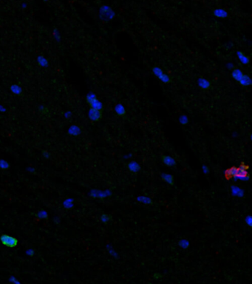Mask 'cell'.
Masks as SVG:
<instances>
[{
    "label": "cell",
    "mask_w": 252,
    "mask_h": 284,
    "mask_svg": "<svg viewBox=\"0 0 252 284\" xmlns=\"http://www.w3.org/2000/svg\"><path fill=\"white\" fill-rule=\"evenodd\" d=\"M99 18L101 20L108 22L112 20L115 16V12L108 5H102L99 9Z\"/></svg>",
    "instance_id": "1"
},
{
    "label": "cell",
    "mask_w": 252,
    "mask_h": 284,
    "mask_svg": "<svg viewBox=\"0 0 252 284\" xmlns=\"http://www.w3.org/2000/svg\"><path fill=\"white\" fill-rule=\"evenodd\" d=\"M0 242L1 243V244L8 248L16 247L18 243H19V240H18L17 238L6 234L1 235L0 236Z\"/></svg>",
    "instance_id": "2"
},
{
    "label": "cell",
    "mask_w": 252,
    "mask_h": 284,
    "mask_svg": "<svg viewBox=\"0 0 252 284\" xmlns=\"http://www.w3.org/2000/svg\"><path fill=\"white\" fill-rule=\"evenodd\" d=\"M90 196L94 198H106L109 197L112 195V191L110 190H96V189H93L89 192Z\"/></svg>",
    "instance_id": "3"
},
{
    "label": "cell",
    "mask_w": 252,
    "mask_h": 284,
    "mask_svg": "<svg viewBox=\"0 0 252 284\" xmlns=\"http://www.w3.org/2000/svg\"><path fill=\"white\" fill-rule=\"evenodd\" d=\"M88 117L92 121H98L101 118V112L90 108L88 112Z\"/></svg>",
    "instance_id": "4"
},
{
    "label": "cell",
    "mask_w": 252,
    "mask_h": 284,
    "mask_svg": "<svg viewBox=\"0 0 252 284\" xmlns=\"http://www.w3.org/2000/svg\"><path fill=\"white\" fill-rule=\"evenodd\" d=\"M231 192H232V195L235 196V197L243 198L245 195V191H244V190H243L242 188L235 185H232V187H231Z\"/></svg>",
    "instance_id": "5"
},
{
    "label": "cell",
    "mask_w": 252,
    "mask_h": 284,
    "mask_svg": "<svg viewBox=\"0 0 252 284\" xmlns=\"http://www.w3.org/2000/svg\"><path fill=\"white\" fill-rule=\"evenodd\" d=\"M67 133L70 135V136H78L81 133V130L78 125L72 124V125H71L70 127L68 128Z\"/></svg>",
    "instance_id": "6"
},
{
    "label": "cell",
    "mask_w": 252,
    "mask_h": 284,
    "mask_svg": "<svg viewBox=\"0 0 252 284\" xmlns=\"http://www.w3.org/2000/svg\"><path fill=\"white\" fill-rule=\"evenodd\" d=\"M128 169L130 172H133V173H136V172H139L140 169V166L137 161H132L128 163Z\"/></svg>",
    "instance_id": "7"
},
{
    "label": "cell",
    "mask_w": 252,
    "mask_h": 284,
    "mask_svg": "<svg viewBox=\"0 0 252 284\" xmlns=\"http://www.w3.org/2000/svg\"><path fill=\"white\" fill-rule=\"evenodd\" d=\"M162 161L164 164L168 166H174L176 165V161L173 158L172 156L169 155H164L162 157Z\"/></svg>",
    "instance_id": "8"
},
{
    "label": "cell",
    "mask_w": 252,
    "mask_h": 284,
    "mask_svg": "<svg viewBox=\"0 0 252 284\" xmlns=\"http://www.w3.org/2000/svg\"><path fill=\"white\" fill-rule=\"evenodd\" d=\"M198 84L203 90H207L211 87V83L209 81L204 78H200L198 80Z\"/></svg>",
    "instance_id": "9"
},
{
    "label": "cell",
    "mask_w": 252,
    "mask_h": 284,
    "mask_svg": "<svg viewBox=\"0 0 252 284\" xmlns=\"http://www.w3.org/2000/svg\"><path fill=\"white\" fill-rule=\"evenodd\" d=\"M214 15L217 18H220V19H226V18L228 17L229 14H228V12L226 10H225L224 9L222 8H217L215 9L214 10Z\"/></svg>",
    "instance_id": "10"
},
{
    "label": "cell",
    "mask_w": 252,
    "mask_h": 284,
    "mask_svg": "<svg viewBox=\"0 0 252 284\" xmlns=\"http://www.w3.org/2000/svg\"><path fill=\"white\" fill-rule=\"evenodd\" d=\"M10 91H11V93H13V94H15L16 96L21 95L22 93V92H23L22 87H21L20 85L16 84H12V85L10 87Z\"/></svg>",
    "instance_id": "11"
},
{
    "label": "cell",
    "mask_w": 252,
    "mask_h": 284,
    "mask_svg": "<svg viewBox=\"0 0 252 284\" xmlns=\"http://www.w3.org/2000/svg\"><path fill=\"white\" fill-rule=\"evenodd\" d=\"M237 56H238L240 62L243 65H248L250 62L249 58L245 56V54H243V53H242L241 51L237 52Z\"/></svg>",
    "instance_id": "12"
},
{
    "label": "cell",
    "mask_w": 252,
    "mask_h": 284,
    "mask_svg": "<svg viewBox=\"0 0 252 284\" xmlns=\"http://www.w3.org/2000/svg\"><path fill=\"white\" fill-rule=\"evenodd\" d=\"M161 178L169 185H173L174 184V177L171 174L162 173L161 174Z\"/></svg>",
    "instance_id": "13"
},
{
    "label": "cell",
    "mask_w": 252,
    "mask_h": 284,
    "mask_svg": "<svg viewBox=\"0 0 252 284\" xmlns=\"http://www.w3.org/2000/svg\"><path fill=\"white\" fill-rule=\"evenodd\" d=\"M37 63L41 68H47L49 66V62L44 56H38L36 59Z\"/></svg>",
    "instance_id": "14"
},
{
    "label": "cell",
    "mask_w": 252,
    "mask_h": 284,
    "mask_svg": "<svg viewBox=\"0 0 252 284\" xmlns=\"http://www.w3.org/2000/svg\"><path fill=\"white\" fill-rule=\"evenodd\" d=\"M137 200L140 203H143V204L146 205H150L152 203V200L148 196H145V195H138L137 197Z\"/></svg>",
    "instance_id": "15"
},
{
    "label": "cell",
    "mask_w": 252,
    "mask_h": 284,
    "mask_svg": "<svg viewBox=\"0 0 252 284\" xmlns=\"http://www.w3.org/2000/svg\"><path fill=\"white\" fill-rule=\"evenodd\" d=\"M232 77H233L234 79H235L238 81H240L241 79H242L243 77L244 74L240 69H235L233 70V71H232Z\"/></svg>",
    "instance_id": "16"
},
{
    "label": "cell",
    "mask_w": 252,
    "mask_h": 284,
    "mask_svg": "<svg viewBox=\"0 0 252 284\" xmlns=\"http://www.w3.org/2000/svg\"><path fill=\"white\" fill-rule=\"evenodd\" d=\"M90 105L92 109L96 110L101 111L103 109V103H102L101 102H100L98 99H96L95 101H93L92 103H90Z\"/></svg>",
    "instance_id": "17"
},
{
    "label": "cell",
    "mask_w": 252,
    "mask_h": 284,
    "mask_svg": "<svg viewBox=\"0 0 252 284\" xmlns=\"http://www.w3.org/2000/svg\"><path fill=\"white\" fill-rule=\"evenodd\" d=\"M106 250H107L108 253H109L111 256L113 257V258H115V259H118V258H119V255H118V252L115 251V249L112 247V245L109 244V243L106 244Z\"/></svg>",
    "instance_id": "18"
},
{
    "label": "cell",
    "mask_w": 252,
    "mask_h": 284,
    "mask_svg": "<svg viewBox=\"0 0 252 284\" xmlns=\"http://www.w3.org/2000/svg\"><path fill=\"white\" fill-rule=\"evenodd\" d=\"M115 112L116 113L117 115L122 116L126 114V109L124 105L121 104H118L115 106Z\"/></svg>",
    "instance_id": "19"
},
{
    "label": "cell",
    "mask_w": 252,
    "mask_h": 284,
    "mask_svg": "<svg viewBox=\"0 0 252 284\" xmlns=\"http://www.w3.org/2000/svg\"><path fill=\"white\" fill-rule=\"evenodd\" d=\"M239 82L241 85L244 86V87H248V86L251 85L252 84L251 78L247 75H244L243 77L242 78V79H241Z\"/></svg>",
    "instance_id": "20"
},
{
    "label": "cell",
    "mask_w": 252,
    "mask_h": 284,
    "mask_svg": "<svg viewBox=\"0 0 252 284\" xmlns=\"http://www.w3.org/2000/svg\"><path fill=\"white\" fill-rule=\"evenodd\" d=\"M178 245L182 249H186L190 246V242L186 239H181L178 241Z\"/></svg>",
    "instance_id": "21"
},
{
    "label": "cell",
    "mask_w": 252,
    "mask_h": 284,
    "mask_svg": "<svg viewBox=\"0 0 252 284\" xmlns=\"http://www.w3.org/2000/svg\"><path fill=\"white\" fill-rule=\"evenodd\" d=\"M73 198H67L65 200H64L63 202V206L65 209H71V208L73 207L74 203H73Z\"/></svg>",
    "instance_id": "22"
},
{
    "label": "cell",
    "mask_w": 252,
    "mask_h": 284,
    "mask_svg": "<svg viewBox=\"0 0 252 284\" xmlns=\"http://www.w3.org/2000/svg\"><path fill=\"white\" fill-rule=\"evenodd\" d=\"M152 72H153L154 75L158 77L159 79L162 76L163 74L164 73V71L162 70V69H161V68H159V67H154V68H152Z\"/></svg>",
    "instance_id": "23"
},
{
    "label": "cell",
    "mask_w": 252,
    "mask_h": 284,
    "mask_svg": "<svg viewBox=\"0 0 252 284\" xmlns=\"http://www.w3.org/2000/svg\"><path fill=\"white\" fill-rule=\"evenodd\" d=\"M96 99H97V96H96V95L94 93H93V92H90L89 93H87V96H86V100H87V102L89 105H90V103H92L93 101L96 100Z\"/></svg>",
    "instance_id": "24"
},
{
    "label": "cell",
    "mask_w": 252,
    "mask_h": 284,
    "mask_svg": "<svg viewBox=\"0 0 252 284\" xmlns=\"http://www.w3.org/2000/svg\"><path fill=\"white\" fill-rule=\"evenodd\" d=\"M179 122L180 123L183 125H186L189 123V118H188L187 115H181L178 118Z\"/></svg>",
    "instance_id": "25"
},
{
    "label": "cell",
    "mask_w": 252,
    "mask_h": 284,
    "mask_svg": "<svg viewBox=\"0 0 252 284\" xmlns=\"http://www.w3.org/2000/svg\"><path fill=\"white\" fill-rule=\"evenodd\" d=\"M36 217L40 219H46L48 217V214L45 210H40L39 212H37Z\"/></svg>",
    "instance_id": "26"
},
{
    "label": "cell",
    "mask_w": 252,
    "mask_h": 284,
    "mask_svg": "<svg viewBox=\"0 0 252 284\" xmlns=\"http://www.w3.org/2000/svg\"><path fill=\"white\" fill-rule=\"evenodd\" d=\"M100 220L104 224H106V223H108L111 220V216L109 215H108V214H102V215H101Z\"/></svg>",
    "instance_id": "27"
},
{
    "label": "cell",
    "mask_w": 252,
    "mask_h": 284,
    "mask_svg": "<svg viewBox=\"0 0 252 284\" xmlns=\"http://www.w3.org/2000/svg\"><path fill=\"white\" fill-rule=\"evenodd\" d=\"M53 38H55V40H56L58 42H59V41H61V34L57 28H54V29H53Z\"/></svg>",
    "instance_id": "28"
},
{
    "label": "cell",
    "mask_w": 252,
    "mask_h": 284,
    "mask_svg": "<svg viewBox=\"0 0 252 284\" xmlns=\"http://www.w3.org/2000/svg\"><path fill=\"white\" fill-rule=\"evenodd\" d=\"M10 167V163L4 159H0V169H7Z\"/></svg>",
    "instance_id": "29"
},
{
    "label": "cell",
    "mask_w": 252,
    "mask_h": 284,
    "mask_svg": "<svg viewBox=\"0 0 252 284\" xmlns=\"http://www.w3.org/2000/svg\"><path fill=\"white\" fill-rule=\"evenodd\" d=\"M160 80H161V81H162L163 83H164V84H168V83H169L170 81H171V78H170V76L169 75H167V74H166V73L163 74L162 76L160 78Z\"/></svg>",
    "instance_id": "30"
},
{
    "label": "cell",
    "mask_w": 252,
    "mask_h": 284,
    "mask_svg": "<svg viewBox=\"0 0 252 284\" xmlns=\"http://www.w3.org/2000/svg\"><path fill=\"white\" fill-rule=\"evenodd\" d=\"M245 222L249 227H252V217L251 215H247L245 218Z\"/></svg>",
    "instance_id": "31"
},
{
    "label": "cell",
    "mask_w": 252,
    "mask_h": 284,
    "mask_svg": "<svg viewBox=\"0 0 252 284\" xmlns=\"http://www.w3.org/2000/svg\"><path fill=\"white\" fill-rule=\"evenodd\" d=\"M202 171L203 172V174H205V175H208V174L209 173V166H206V165H203Z\"/></svg>",
    "instance_id": "32"
},
{
    "label": "cell",
    "mask_w": 252,
    "mask_h": 284,
    "mask_svg": "<svg viewBox=\"0 0 252 284\" xmlns=\"http://www.w3.org/2000/svg\"><path fill=\"white\" fill-rule=\"evenodd\" d=\"M39 111L41 113H47L49 112V110L48 108L46 107L45 106H42V105H41V106L39 107Z\"/></svg>",
    "instance_id": "33"
},
{
    "label": "cell",
    "mask_w": 252,
    "mask_h": 284,
    "mask_svg": "<svg viewBox=\"0 0 252 284\" xmlns=\"http://www.w3.org/2000/svg\"><path fill=\"white\" fill-rule=\"evenodd\" d=\"M72 112H71V111H70V110L66 111V112L64 113V118H66V119H70V118L72 116Z\"/></svg>",
    "instance_id": "34"
},
{
    "label": "cell",
    "mask_w": 252,
    "mask_h": 284,
    "mask_svg": "<svg viewBox=\"0 0 252 284\" xmlns=\"http://www.w3.org/2000/svg\"><path fill=\"white\" fill-rule=\"evenodd\" d=\"M42 155H43V157L44 158H50V153H49L48 151H47V150H44V151L42 152Z\"/></svg>",
    "instance_id": "35"
},
{
    "label": "cell",
    "mask_w": 252,
    "mask_h": 284,
    "mask_svg": "<svg viewBox=\"0 0 252 284\" xmlns=\"http://www.w3.org/2000/svg\"><path fill=\"white\" fill-rule=\"evenodd\" d=\"M34 254H35V251L33 249H28L26 251V255H28V256H33Z\"/></svg>",
    "instance_id": "36"
},
{
    "label": "cell",
    "mask_w": 252,
    "mask_h": 284,
    "mask_svg": "<svg viewBox=\"0 0 252 284\" xmlns=\"http://www.w3.org/2000/svg\"><path fill=\"white\" fill-rule=\"evenodd\" d=\"M234 68H235V65H234V64L232 63V62H229V63L226 64V68H227L228 70H233Z\"/></svg>",
    "instance_id": "37"
},
{
    "label": "cell",
    "mask_w": 252,
    "mask_h": 284,
    "mask_svg": "<svg viewBox=\"0 0 252 284\" xmlns=\"http://www.w3.org/2000/svg\"><path fill=\"white\" fill-rule=\"evenodd\" d=\"M27 170H28V172H30V173H34V172H35V167H33V166H28V167L27 168Z\"/></svg>",
    "instance_id": "38"
},
{
    "label": "cell",
    "mask_w": 252,
    "mask_h": 284,
    "mask_svg": "<svg viewBox=\"0 0 252 284\" xmlns=\"http://www.w3.org/2000/svg\"><path fill=\"white\" fill-rule=\"evenodd\" d=\"M153 277L155 279H160L161 278V277H162V275H161L160 272H155V274L153 275Z\"/></svg>",
    "instance_id": "39"
},
{
    "label": "cell",
    "mask_w": 252,
    "mask_h": 284,
    "mask_svg": "<svg viewBox=\"0 0 252 284\" xmlns=\"http://www.w3.org/2000/svg\"><path fill=\"white\" fill-rule=\"evenodd\" d=\"M10 281H11L13 284H22L20 282L18 281L15 277H10Z\"/></svg>",
    "instance_id": "40"
},
{
    "label": "cell",
    "mask_w": 252,
    "mask_h": 284,
    "mask_svg": "<svg viewBox=\"0 0 252 284\" xmlns=\"http://www.w3.org/2000/svg\"><path fill=\"white\" fill-rule=\"evenodd\" d=\"M133 157V154L132 153H129V154H126L124 155V159H130Z\"/></svg>",
    "instance_id": "41"
},
{
    "label": "cell",
    "mask_w": 252,
    "mask_h": 284,
    "mask_svg": "<svg viewBox=\"0 0 252 284\" xmlns=\"http://www.w3.org/2000/svg\"><path fill=\"white\" fill-rule=\"evenodd\" d=\"M6 111H7V109H6L3 105H0V113H5Z\"/></svg>",
    "instance_id": "42"
},
{
    "label": "cell",
    "mask_w": 252,
    "mask_h": 284,
    "mask_svg": "<svg viewBox=\"0 0 252 284\" xmlns=\"http://www.w3.org/2000/svg\"><path fill=\"white\" fill-rule=\"evenodd\" d=\"M22 7H23V8H25V7H27V4H26V3H25V2L22 3Z\"/></svg>",
    "instance_id": "43"
}]
</instances>
